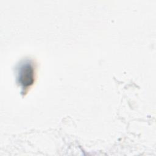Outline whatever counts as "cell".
Segmentation results:
<instances>
[{
  "mask_svg": "<svg viewBox=\"0 0 156 156\" xmlns=\"http://www.w3.org/2000/svg\"><path fill=\"white\" fill-rule=\"evenodd\" d=\"M18 82L23 88L30 87L34 82V68L32 63L26 60L21 63L18 68Z\"/></svg>",
  "mask_w": 156,
  "mask_h": 156,
  "instance_id": "6da1fadb",
  "label": "cell"
}]
</instances>
